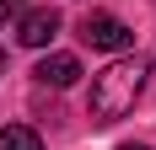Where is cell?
<instances>
[{
	"label": "cell",
	"instance_id": "cell-1",
	"mask_svg": "<svg viewBox=\"0 0 156 150\" xmlns=\"http://www.w3.org/2000/svg\"><path fill=\"white\" fill-rule=\"evenodd\" d=\"M140 86H145V64L140 59H113L108 70L92 80V123H119L129 107H135Z\"/></svg>",
	"mask_w": 156,
	"mask_h": 150
},
{
	"label": "cell",
	"instance_id": "cell-2",
	"mask_svg": "<svg viewBox=\"0 0 156 150\" xmlns=\"http://www.w3.org/2000/svg\"><path fill=\"white\" fill-rule=\"evenodd\" d=\"M81 38L92 48H102V54H124L129 43H135V32L119 22V16H108V11H92L86 22H81Z\"/></svg>",
	"mask_w": 156,
	"mask_h": 150
},
{
	"label": "cell",
	"instance_id": "cell-3",
	"mask_svg": "<svg viewBox=\"0 0 156 150\" xmlns=\"http://www.w3.org/2000/svg\"><path fill=\"white\" fill-rule=\"evenodd\" d=\"M54 32H59V11H54V5L16 16V38H22V48H48V43H54Z\"/></svg>",
	"mask_w": 156,
	"mask_h": 150
},
{
	"label": "cell",
	"instance_id": "cell-4",
	"mask_svg": "<svg viewBox=\"0 0 156 150\" xmlns=\"http://www.w3.org/2000/svg\"><path fill=\"white\" fill-rule=\"evenodd\" d=\"M38 86H54V91H65V86H76V75H81V59L76 54H48L43 64H38Z\"/></svg>",
	"mask_w": 156,
	"mask_h": 150
},
{
	"label": "cell",
	"instance_id": "cell-5",
	"mask_svg": "<svg viewBox=\"0 0 156 150\" xmlns=\"http://www.w3.org/2000/svg\"><path fill=\"white\" fill-rule=\"evenodd\" d=\"M0 150H43V139H38V129H27V123H5V129H0Z\"/></svg>",
	"mask_w": 156,
	"mask_h": 150
},
{
	"label": "cell",
	"instance_id": "cell-6",
	"mask_svg": "<svg viewBox=\"0 0 156 150\" xmlns=\"http://www.w3.org/2000/svg\"><path fill=\"white\" fill-rule=\"evenodd\" d=\"M22 11H27V0H0V22H16Z\"/></svg>",
	"mask_w": 156,
	"mask_h": 150
},
{
	"label": "cell",
	"instance_id": "cell-7",
	"mask_svg": "<svg viewBox=\"0 0 156 150\" xmlns=\"http://www.w3.org/2000/svg\"><path fill=\"white\" fill-rule=\"evenodd\" d=\"M119 150H145V145H135V139H129V145H119Z\"/></svg>",
	"mask_w": 156,
	"mask_h": 150
},
{
	"label": "cell",
	"instance_id": "cell-8",
	"mask_svg": "<svg viewBox=\"0 0 156 150\" xmlns=\"http://www.w3.org/2000/svg\"><path fill=\"white\" fill-rule=\"evenodd\" d=\"M0 70H5V54H0Z\"/></svg>",
	"mask_w": 156,
	"mask_h": 150
}]
</instances>
